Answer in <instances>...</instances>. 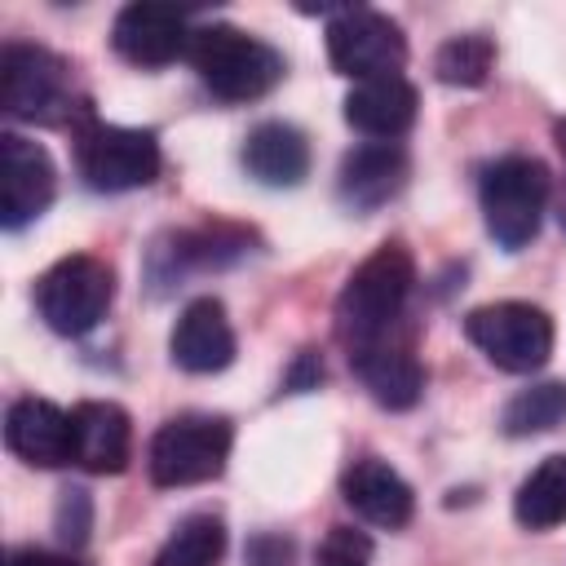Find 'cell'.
I'll return each mask as SVG.
<instances>
[{
	"mask_svg": "<svg viewBox=\"0 0 566 566\" xmlns=\"http://www.w3.org/2000/svg\"><path fill=\"white\" fill-rule=\"evenodd\" d=\"M464 336L486 354V363L517 376L544 367L553 354V318L531 301H495L469 310Z\"/></svg>",
	"mask_w": 566,
	"mask_h": 566,
	"instance_id": "ba28073f",
	"label": "cell"
},
{
	"mask_svg": "<svg viewBox=\"0 0 566 566\" xmlns=\"http://www.w3.org/2000/svg\"><path fill=\"white\" fill-rule=\"evenodd\" d=\"M230 420L226 416H203V411H186L172 416L155 429L146 464H150V482L155 486H199L221 478L226 460H230Z\"/></svg>",
	"mask_w": 566,
	"mask_h": 566,
	"instance_id": "5b68a950",
	"label": "cell"
},
{
	"mask_svg": "<svg viewBox=\"0 0 566 566\" xmlns=\"http://www.w3.org/2000/svg\"><path fill=\"white\" fill-rule=\"evenodd\" d=\"M349 367L363 380V389L389 411H407L424 394V367L407 345H389V340L358 345L349 349Z\"/></svg>",
	"mask_w": 566,
	"mask_h": 566,
	"instance_id": "ac0fdd59",
	"label": "cell"
},
{
	"mask_svg": "<svg viewBox=\"0 0 566 566\" xmlns=\"http://www.w3.org/2000/svg\"><path fill=\"white\" fill-rule=\"evenodd\" d=\"M562 226H566V199H562Z\"/></svg>",
	"mask_w": 566,
	"mask_h": 566,
	"instance_id": "f1b7e54d",
	"label": "cell"
},
{
	"mask_svg": "<svg viewBox=\"0 0 566 566\" xmlns=\"http://www.w3.org/2000/svg\"><path fill=\"white\" fill-rule=\"evenodd\" d=\"M75 464L88 473H124L133 460V420L119 402H80L71 411Z\"/></svg>",
	"mask_w": 566,
	"mask_h": 566,
	"instance_id": "2e32d148",
	"label": "cell"
},
{
	"mask_svg": "<svg viewBox=\"0 0 566 566\" xmlns=\"http://www.w3.org/2000/svg\"><path fill=\"white\" fill-rule=\"evenodd\" d=\"M168 354L181 371L212 376L234 363V327L226 318V305L217 296H195L168 336Z\"/></svg>",
	"mask_w": 566,
	"mask_h": 566,
	"instance_id": "7c38bea8",
	"label": "cell"
},
{
	"mask_svg": "<svg viewBox=\"0 0 566 566\" xmlns=\"http://www.w3.org/2000/svg\"><path fill=\"white\" fill-rule=\"evenodd\" d=\"M548 195H553V177L535 155H504V159L486 164L482 181H478L486 234L504 252H522L539 234Z\"/></svg>",
	"mask_w": 566,
	"mask_h": 566,
	"instance_id": "3957f363",
	"label": "cell"
},
{
	"mask_svg": "<svg viewBox=\"0 0 566 566\" xmlns=\"http://www.w3.org/2000/svg\"><path fill=\"white\" fill-rule=\"evenodd\" d=\"M75 168L88 190H102V195L137 190L159 177V142L146 128L84 119L75 128Z\"/></svg>",
	"mask_w": 566,
	"mask_h": 566,
	"instance_id": "8992f818",
	"label": "cell"
},
{
	"mask_svg": "<svg viewBox=\"0 0 566 566\" xmlns=\"http://www.w3.org/2000/svg\"><path fill=\"white\" fill-rule=\"evenodd\" d=\"M371 562V539L354 526H332L327 539L318 544V566H367Z\"/></svg>",
	"mask_w": 566,
	"mask_h": 566,
	"instance_id": "cb8c5ba5",
	"label": "cell"
},
{
	"mask_svg": "<svg viewBox=\"0 0 566 566\" xmlns=\"http://www.w3.org/2000/svg\"><path fill=\"white\" fill-rule=\"evenodd\" d=\"M327 57L354 84L398 75L407 62V35L394 18L376 9H340L327 22Z\"/></svg>",
	"mask_w": 566,
	"mask_h": 566,
	"instance_id": "9c48e42d",
	"label": "cell"
},
{
	"mask_svg": "<svg viewBox=\"0 0 566 566\" xmlns=\"http://www.w3.org/2000/svg\"><path fill=\"white\" fill-rule=\"evenodd\" d=\"M553 137H557V150H562V155H566V119H562V124H557V128H553Z\"/></svg>",
	"mask_w": 566,
	"mask_h": 566,
	"instance_id": "83f0119b",
	"label": "cell"
},
{
	"mask_svg": "<svg viewBox=\"0 0 566 566\" xmlns=\"http://www.w3.org/2000/svg\"><path fill=\"white\" fill-rule=\"evenodd\" d=\"M115 301V274L102 256L75 252L49 265L35 283V310L57 336H84L93 332Z\"/></svg>",
	"mask_w": 566,
	"mask_h": 566,
	"instance_id": "52a82bcc",
	"label": "cell"
},
{
	"mask_svg": "<svg viewBox=\"0 0 566 566\" xmlns=\"http://www.w3.org/2000/svg\"><path fill=\"white\" fill-rule=\"evenodd\" d=\"M0 106L9 119L27 124H66L80 111L71 66L40 44L0 49Z\"/></svg>",
	"mask_w": 566,
	"mask_h": 566,
	"instance_id": "277c9868",
	"label": "cell"
},
{
	"mask_svg": "<svg viewBox=\"0 0 566 566\" xmlns=\"http://www.w3.org/2000/svg\"><path fill=\"white\" fill-rule=\"evenodd\" d=\"M195 75L203 80V88L221 102H252L265 97L279 80H283V57L279 49H270L265 40L239 31V27H199L190 35L186 49Z\"/></svg>",
	"mask_w": 566,
	"mask_h": 566,
	"instance_id": "7a4b0ae2",
	"label": "cell"
},
{
	"mask_svg": "<svg viewBox=\"0 0 566 566\" xmlns=\"http://www.w3.org/2000/svg\"><path fill=\"white\" fill-rule=\"evenodd\" d=\"M323 380V363H318V354H301L296 358V367H292V376H287V389H314Z\"/></svg>",
	"mask_w": 566,
	"mask_h": 566,
	"instance_id": "484cf974",
	"label": "cell"
},
{
	"mask_svg": "<svg viewBox=\"0 0 566 566\" xmlns=\"http://www.w3.org/2000/svg\"><path fill=\"white\" fill-rule=\"evenodd\" d=\"M416 106L420 97L402 75H380V80H363L349 88L345 124L371 142H398L416 124Z\"/></svg>",
	"mask_w": 566,
	"mask_h": 566,
	"instance_id": "e0dca14e",
	"label": "cell"
},
{
	"mask_svg": "<svg viewBox=\"0 0 566 566\" xmlns=\"http://www.w3.org/2000/svg\"><path fill=\"white\" fill-rule=\"evenodd\" d=\"M243 168L261 186H274V190L301 186L310 177V142L301 128H292L283 119H265L243 142Z\"/></svg>",
	"mask_w": 566,
	"mask_h": 566,
	"instance_id": "d6986e66",
	"label": "cell"
},
{
	"mask_svg": "<svg viewBox=\"0 0 566 566\" xmlns=\"http://www.w3.org/2000/svg\"><path fill=\"white\" fill-rule=\"evenodd\" d=\"M226 553V526L217 513H190L172 526L164 548L155 553V566H217Z\"/></svg>",
	"mask_w": 566,
	"mask_h": 566,
	"instance_id": "44dd1931",
	"label": "cell"
},
{
	"mask_svg": "<svg viewBox=\"0 0 566 566\" xmlns=\"http://www.w3.org/2000/svg\"><path fill=\"white\" fill-rule=\"evenodd\" d=\"M53 190H57V168L49 150L22 133H4L0 137V226L22 230L53 203Z\"/></svg>",
	"mask_w": 566,
	"mask_h": 566,
	"instance_id": "30bf717a",
	"label": "cell"
},
{
	"mask_svg": "<svg viewBox=\"0 0 566 566\" xmlns=\"http://www.w3.org/2000/svg\"><path fill=\"white\" fill-rule=\"evenodd\" d=\"M407 186V150L398 142H363L340 159L336 195L349 212H376Z\"/></svg>",
	"mask_w": 566,
	"mask_h": 566,
	"instance_id": "5bb4252c",
	"label": "cell"
},
{
	"mask_svg": "<svg viewBox=\"0 0 566 566\" xmlns=\"http://www.w3.org/2000/svg\"><path fill=\"white\" fill-rule=\"evenodd\" d=\"M513 517L526 531H553L566 522V451L544 455L513 495Z\"/></svg>",
	"mask_w": 566,
	"mask_h": 566,
	"instance_id": "ffe728a7",
	"label": "cell"
},
{
	"mask_svg": "<svg viewBox=\"0 0 566 566\" xmlns=\"http://www.w3.org/2000/svg\"><path fill=\"white\" fill-rule=\"evenodd\" d=\"M4 442L18 460L35 469H57L75 460V433L71 411H62L49 398H18L4 416Z\"/></svg>",
	"mask_w": 566,
	"mask_h": 566,
	"instance_id": "4fadbf2b",
	"label": "cell"
},
{
	"mask_svg": "<svg viewBox=\"0 0 566 566\" xmlns=\"http://www.w3.org/2000/svg\"><path fill=\"white\" fill-rule=\"evenodd\" d=\"M566 420V385L562 380H539L531 389H517L504 411L500 424L509 438H531V433H548Z\"/></svg>",
	"mask_w": 566,
	"mask_h": 566,
	"instance_id": "7402d4cb",
	"label": "cell"
},
{
	"mask_svg": "<svg viewBox=\"0 0 566 566\" xmlns=\"http://www.w3.org/2000/svg\"><path fill=\"white\" fill-rule=\"evenodd\" d=\"M340 495L345 504L371 522V526H385V531H398L411 522V509H416V495L411 486L402 482L398 469H389L385 460L367 455V460H354L345 473H340Z\"/></svg>",
	"mask_w": 566,
	"mask_h": 566,
	"instance_id": "9a60e30c",
	"label": "cell"
},
{
	"mask_svg": "<svg viewBox=\"0 0 566 566\" xmlns=\"http://www.w3.org/2000/svg\"><path fill=\"white\" fill-rule=\"evenodd\" d=\"M491 66H495V44H491V35H482V31L451 35V40L438 49V57H433L438 80H442V84H460V88L486 84Z\"/></svg>",
	"mask_w": 566,
	"mask_h": 566,
	"instance_id": "603a6c76",
	"label": "cell"
},
{
	"mask_svg": "<svg viewBox=\"0 0 566 566\" xmlns=\"http://www.w3.org/2000/svg\"><path fill=\"white\" fill-rule=\"evenodd\" d=\"M88 526H93V504H88V495H84L80 486L62 491V500H57V539L75 548V544L88 539Z\"/></svg>",
	"mask_w": 566,
	"mask_h": 566,
	"instance_id": "d4e9b609",
	"label": "cell"
},
{
	"mask_svg": "<svg viewBox=\"0 0 566 566\" xmlns=\"http://www.w3.org/2000/svg\"><path fill=\"white\" fill-rule=\"evenodd\" d=\"M190 35L186 31V18L168 4H146V0H133L115 13V27H111V44L124 62L133 66H168L177 62L186 49H190Z\"/></svg>",
	"mask_w": 566,
	"mask_h": 566,
	"instance_id": "8fae6325",
	"label": "cell"
},
{
	"mask_svg": "<svg viewBox=\"0 0 566 566\" xmlns=\"http://www.w3.org/2000/svg\"><path fill=\"white\" fill-rule=\"evenodd\" d=\"M9 566H84V562H75V557H62V553L22 548V553H13V562H9Z\"/></svg>",
	"mask_w": 566,
	"mask_h": 566,
	"instance_id": "4316f807",
	"label": "cell"
},
{
	"mask_svg": "<svg viewBox=\"0 0 566 566\" xmlns=\"http://www.w3.org/2000/svg\"><path fill=\"white\" fill-rule=\"evenodd\" d=\"M411 287H416V256L398 239L380 243L367 261L354 265V274L345 279V287L336 296V332H340V340L349 349L385 340V332L402 314Z\"/></svg>",
	"mask_w": 566,
	"mask_h": 566,
	"instance_id": "6da1fadb",
	"label": "cell"
}]
</instances>
